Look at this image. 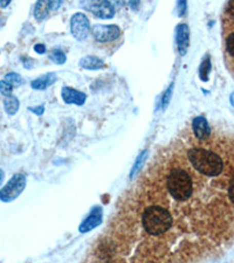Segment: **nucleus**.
I'll use <instances>...</instances> for the list:
<instances>
[{
  "label": "nucleus",
  "instance_id": "7ed1b4c3",
  "mask_svg": "<svg viewBox=\"0 0 234 263\" xmlns=\"http://www.w3.org/2000/svg\"><path fill=\"white\" fill-rule=\"evenodd\" d=\"M92 32L94 37L100 42L113 41L121 35L120 28L115 25H95Z\"/></svg>",
  "mask_w": 234,
  "mask_h": 263
},
{
  "label": "nucleus",
  "instance_id": "20e7f679",
  "mask_svg": "<svg viewBox=\"0 0 234 263\" xmlns=\"http://www.w3.org/2000/svg\"><path fill=\"white\" fill-rule=\"evenodd\" d=\"M86 8L93 14L102 19L112 18L115 14V8L109 2H92L87 3Z\"/></svg>",
  "mask_w": 234,
  "mask_h": 263
},
{
  "label": "nucleus",
  "instance_id": "6e6552de",
  "mask_svg": "<svg viewBox=\"0 0 234 263\" xmlns=\"http://www.w3.org/2000/svg\"><path fill=\"white\" fill-rule=\"evenodd\" d=\"M57 81V76L54 73H49L46 75H42L31 82V87L37 90H44L47 87L52 86V84Z\"/></svg>",
  "mask_w": 234,
  "mask_h": 263
},
{
  "label": "nucleus",
  "instance_id": "393cba45",
  "mask_svg": "<svg viewBox=\"0 0 234 263\" xmlns=\"http://www.w3.org/2000/svg\"><path fill=\"white\" fill-rule=\"evenodd\" d=\"M11 4V2L10 0H4V2H0V7H6V6H8Z\"/></svg>",
  "mask_w": 234,
  "mask_h": 263
},
{
  "label": "nucleus",
  "instance_id": "a211bd4d",
  "mask_svg": "<svg viewBox=\"0 0 234 263\" xmlns=\"http://www.w3.org/2000/svg\"><path fill=\"white\" fill-rule=\"evenodd\" d=\"M228 198L231 202L234 205V171L232 172L231 178H229V182H228Z\"/></svg>",
  "mask_w": 234,
  "mask_h": 263
},
{
  "label": "nucleus",
  "instance_id": "aec40b11",
  "mask_svg": "<svg viewBox=\"0 0 234 263\" xmlns=\"http://www.w3.org/2000/svg\"><path fill=\"white\" fill-rule=\"evenodd\" d=\"M178 8H179V16L185 15L186 8H187L186 2H179V3H178Z\"/></svg>",
  "mask_w": 234,
  "mask_h": 263
},
{
  "label": "nucleus",
  "instance_id": "423d86ee",
  "mask_svg": "<svg viewBox=\"0 0 234 263\" xmlns=\"http://www.w3.org/2000/svg\"><path fill=\"white\" fill-rule=\"evenodd\" d=\"M177 45L181 55H185L190 45V29L186 24H182L177 29Z\"/></svg>",
  "mask_w": 234,
  "mask_h": 263
},
{
  "label": "nucleus",
  "instance_id": "f257e3e1",
  "mask_svg": "<svg viewBox=\"0 0 234 263\" xmlns=\"http://www.w3.org/2000/svg\"><path fill=\"white\" fill-rule=\"evenodd\" d=\"M26 186V179L23 175H14L3 190H0V200L8 202L18 198Z\"/></svg>",
  "mask_w": 234,
  "mask_h": 263
},
{
  "label": "nucleus",
  "instance_id": "f3484780",
  "mask_svg": "<svg viewBox=\"0 0 234 263\" xmlns=\"http://www.w3.org/2000/svg\"><path fill=\"white\" fill-rule=\"evenodd\" d=\"M208 71H210V60H205L204 61L201 67H199V74H201V79L203 81H206L207 80V74Z\"/></svg>",
  "mask_w": 234,
  "mask_h": 263
},
{
  "label": "nucleus",
  "instance_id": "2eb2a0df",
  "mask_svg": "<svg viewBox=\"0 0 234 263\" xmlns=\"http://www.w3.org/2000/svg\"><path fill=\"white\" fill-rule=\"evenodd\" d=\"M12 91H13V86H12V84L6 82L5 80L0 81V92H2L3 95H5L6 97L11 96Z\"/></svg>",
  "mask_w": 234,
  "mask_h": 263
},
{
  "label": "nucleus",
  "instance_id": "39448f33",
  "mask_svg": "<svg viewBox=\"0 0 234 263\" xmlns=\"http://www.w3.org/2000/svg\"><path fill=\"white\" fill-rule=\"evenodd\" d=\"M191 128H192V133L194 137L198 139V141H206L211 137V128L208 125L207 121L202 116H198L193 118L192 123H191Z\"/></svg>",
  "mask_w": 234,
  "mask_h": 263
},
{
  "label": "nucleus",
  "instance_id": "9d476101",
  "mask_svg": "<svg viewBox=\"0 0 234 263\" xmlns=\"http://www.w3.org/2000/svg\"><path fill=\"white\" fill-rule=\"evenodd\" d=\"M80 66L84 68V69L96 70V69H102V68L104 67V63H103V61L100 60L99 58L86 57L80 61Z\"/></svg>",
  "mask_w": 234,
  "mask_h": 263
},
{
  "label": "nucleus",
  "instance_id": "dca6fc26",
  "mask_svg": "<svg viewBox=\"0 0 234 263\" xmlns=\"http://www.w3.org/2000/svg\"><path fill=\"white\" fill-rule=\"evenodd\" d=\"M226 50L229 57L234 58V32L229 33L226 37Z\"/></svg>",
  "mask_w": 234,
  "mask_h": 263
},
{
  "label": "nucleus",
  "instance_id": "a878e982",
  "mask_svg": "<svg viewBox=\"0 0 234 263\" xmlns=\"http://www.w3.org/2000/svg\"><path fill=\"white\" fill-rule=\"evenodd\" d=\"M4 176H5V175H4V172L2 171V170H0V185H2V184H3V180H4Z\"/></svg>",
  "mask_w": 234,
  "mask_h": 263
},
{
  "label": "nucleus",
  "instance_id": "b1692460",
  "mask_svg": "<svg viewBox=\"0 0 234 263\" xmlns=\"http://www.w3.org/2000/svg\"><path fill=\"white\" fill-rule=\"evenodd\" d=\"M24 62V66L25 68H32V65H33V60H31V59H26V58H23L21 59Z\"/></svg>",
  "mask_w": 234,
  "mask_h": 263
},
{
  "label": "nucleus",
  "instance_id": "5701e85b",
  "mask_svg": "<svg viewBox=\"0 0 234 263\" xmlns=\"http://www.w3.org/2000/svg\"><path fill=\"white\" fill-rule=\"evenodd\" d=\"M60 5H61V2H49V3H48L49 11L57 10L58 7H60Z\"/></svg>",
  "mask_w": 234,
  "mask_h": 263
},
{
  "label": "nucleus",
  "instance_id": "412c9836",
  "mask_svg": "<svg viewBox=\"0 0 234 263\" xmlns=\"http://www.w3.org/2000/svg\"><path fill=\"white\" fill-rule=\"evenodd\" d=\"M34 50H35L38 54H45L46 53V47H45V45L38 44V45L34 46Z\"/></svg>",
  "mask_w": 234,
  "mask_h": 263
},
{
  "label": "nucleus",
  "instance_id": "0eeeda50",
  "mask_svg": "<svg viewBox=\"0 0 234 263\" xmlns=\"http://www.w3.org/2000/svg\"><path fill=\"white\" fill-rule=\"evenodd\" d=\"M61 95L63 101H65L67 104L74 103L76 105H82L84 103V101H86V95H84L83 92L75 90L73 88H62Z\"/></svg>",
  "mask_w": 234,
  "mask_h": 263
},
{
  "label": "nucleus",
  "instance_id": "f8f14e48",
  "mask_svg": "<svg viewBox=\"0 0 234 263\" xmlns=\"http://www.w3.org/2000/svg\"><path fill=\"white\" fill-rule=\"evenodd\" d=\"M48 3L49 2H38L35 8H34V16L38 20H42L45 19L47 15H48L49 12V7H48Z\"/></svg>",
  "mask_w": 234,
  "mask_h": 263
},
{
  "label": "nucleus",
  "instance_id": "4be33fe9",
  "mask_svg": "<svg viewBox=\"0 0 234 263\" xmlns=\"http://www.w3.org/2000/svg\"><path fill=\"white\" fill-rule=\"evenodd\" d=\"M29 110H31L32 112H34V114H37V115H42V114H44V110H45V108H44V105H39V107H35V108H28Z\"/></svg>",
  "mask_w": 234,
  "mask_h": 263
},
{
  "label": "nucleus",
  "instance_id": "4468645a",
  "mask_svg": "<svg viewBox=\"0 0 234 263\" xmlns=\"http://www.w3.org/2000/svg\"><path fill=\"white\" fill-rule=\"evenodd\" d=\"M5 81L12 86H21L24 83V79L16 73H8L5 75Z\"/></svg>",
  "mask_w": 234,
  "mask_h": 263
},
{
  "label": "nucleus",
  "instance_id": "ddd939ff",
  "mask_svg": "<svg viewBox=\"0 0 234 263\" xmlns=\"http://www.w3.org/2000/svg\"><path fill=\"white\" fill-rule=\"evenodd\" d=\"M49 58L57 65H62V63L66 62V55L60 49H53L49 54Z\"/></svg>",
  "mask_w": 234,
  "mask_h": 263
},
{
  "label": "nucleus",
  "instance_id": "1a4fd4ad",
  "mask_svg": "<svg viewBox=\"0 0 234 263\" xmlns=\"http://www.w3.org/2000/svg\"><path fill=\"white\" fill-rule=\"evenodd\" d=\"M101 222V210L96 209L93 211V213L88 216V219L81 224L80 231L81 232H88L93 230L94 227H96L97 224Z\"/></svg>",
  "mask_w": 234,
  "mask_h": 263
},
{
  "label": "nucleus",
  "instance_id": "6ab92c4d",
  "mask_svg": "<svg viewBox=\"0 0 234 263\" xmlns=\"http://www.w3.org/2000/svg\"><path fill=\"white\" fill-rule=\"evenodd\" d=\"M171 92H172V86L170 87L167 91L164 92L163 95V99H161V104H163V109H165L168 107L170 99H171Z\"/></svg>",
  "mask_w": 234,
  "mask_h": 263
},
{
  "label": "nucleus",
  "instance_id": "f03ea898",
  "mask_svg": "<svg viewBox=\"0 0 234 263\" xmlns=\"http://www.w3.org/2000/svg\"><path fill=\"white\" fill-rule=\"evenodd\" d=\"M70 29L76 40L83 41L87 39L91 25L89 20L83 13H76L70 19Z\"/></svg>",
  "mask_w": 234,
  "mask_h": 263
},
{
  "label": "nucleus",
  "instance_id": "9b49d317",
  "mask_svg": "<svg viewBox=\"0 0 234 263\" xmlns=\"http://www.w3.org/2000/svg\"><path fill=\"white\" fill-rule=\"evenodd\" d=\"M19 100L13 95L7 96L4 100V108H5V111L8 115H14V114H16L19 109Z\"/></svg>",
  "mask_w": 234,
  "mask_h": 263
}]
</instances>
